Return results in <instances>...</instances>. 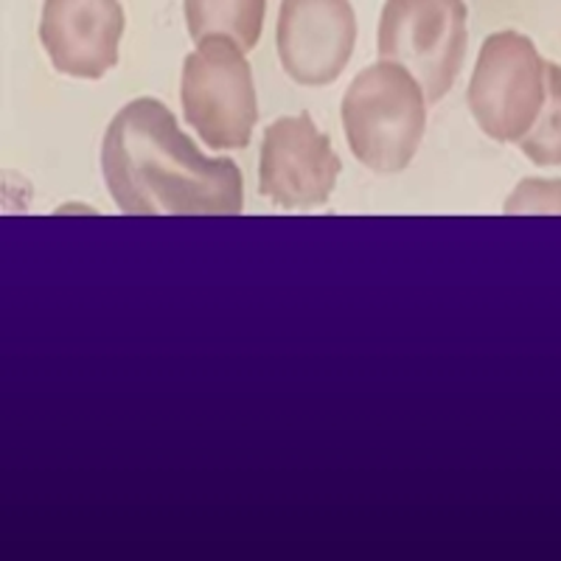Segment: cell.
Masks as SVG:
<instances>
[{
  "instance_id": "cell-1",
  "label": "cell",
  "mask_w": 561,
  "mask_h": 561,
  "mask_svg": "<svg viewBox=\"0 0 561 561\" xmlns=\"http://www.w3.org/2000/svg\"><path fill=\"white\" fill-rule=\"evenodd\" d=\"M110 197L124 214H239L242 172L230 158H205L158 99L118 110L102 147Z\"/></svg>"
},
{
  "instance_id": "cell-2",
  "label": "cell",
  "mask_w": 561,
  "mask_h": 561,
  "mask_svg": "<svg viewBox=\"0 0 561 561\" xmlns=\"http://www.w3.org/2000/svg\"><path fill=\"white\" fill-rule=\"evenodd\" d=\"M427 93L404 65L379 59L348 84L343 129L354 158L377 174L410 167L427 129Z\"/></svg>"
},
{
  "instance_id": "cell-3",
  "label": "cell",
  "mask_w": 561,
  "mask_h": 561,
  "mask_svg": "<svg viewBox=\"0 0 561 561\" xmlns=\"http://www.w3.org/2000/svg\"><path fill=\"white\" fill-rule=\"evenodd\" d=\"M185 122L210 149H244L250 144L259 104L250 62L233 39L205 37L185 57L180 82Z\"/></svg>"
},
{
  "instance_id": "cell-4",
  "label": "cell",
  "mask_w": 561,
  "mask_h": 561,
  "mask_svg": "<svg viewBox=\"0 0 561 561\" xmlns=\"http://www.w3.org/2000/svg\"><path fill=\"white\" fill-rule=\"evenodd\" d=\"M548 99V62L519 32L485 37L469 82V110L489 138L517 144Z\"/></svg>"
},
{
  "instance_id": "cell-5",
  "label": "cell",
  "mask_w": 561,
  "mask_h": 561,
  "mask_svg": "<svg viewBox=\"0 0 561 561\" xmlns=\"http://www.w3.org/2000/svg\"><path fill=\"white\" fill-rule=\"evenodd\" d=\"M466 20L463 0H388L379 20V57L404 65L427 102H438L463 68Z\"/></svg>"
},
{
  "instance_id": "cell-6",
  "label": "cell",
  "mask_w": 561,
  "mask_h": 561,
  "mask_svg": "<svg viewBox=\"0 0 561 561\" xmlns=\"http://www.w3.org/2000/svg\"><path fill=\"white\" fill-rule=\"evenodd\" d=\"M340 158L312 115H284L264 133L259 158V192L280 208H318L329 203Z\"/></svg>"
},
{
  "instance_id": "cell-7",
  "label": "cell",
  "mask_w": 561,
  "mask_h": 561,
  "mask_svg": "<svg viewBox=\"0 0 561 561\" xmlns=\"http://www.w3.org/2000/svg\"><path fill=\"white\" fill-rule=\"evenodd\" d=\"M275 34L287 77L304 88H325L354 54L357 18L348 0H280Z\"/></svg>"
},
{
  "instance_id": "cell-8",
  "label": "cell",
  "mask_w": 561,
  "mask_h": 561,
  "mask_svg": "<svg viewBox=\"0 0 561 561\" xmlns=\"http://www.w3.org/2000/svg\"><path fill=\"white\" fill-rule=\"evenodd\" d=\"M124 9L118 0H45L39 39L51 65L77 79H102L118 62Z\"/></svg>"
},
{
  "instance_id": "cell-9",
  "label": "cell",
  "mask_w": 561,
  "mask_h": 561,
  "mask_svg": "<svg viewBox=\"0 0 561 561\" xmlns=\"http://www.w3.org/2000/svg\"><path fill=\"white\" fill-rule=\"evenodd\" d=\"M267 0H185V23L194 43L228 37L250 51L262 37Z\"/></svg>"
},
{
  "instance_id": "cell-10",
  "label": "cell",
  "mask_w": 561,
  "mask_h": 561,
  "mask_svg": "<svg viewBox=\"0 0 561 561\" xmlns=\"http://www.w3.org/2000/svg\"><path fill=\"white\" fill-rule=\"evenodd\" d=\"M536 167H561V68L548 62V99L534 127L517 140Z\"/></svg>"
},
{
  "instance_id": "cell-11",
  "label": "cell",
  "mask_w": 561,
  "mask_h": 561,
  "mask_svg": "<svg viewBox=\"0 0 561 561\" xmlns=\"http://www.w3.org/2000/svg\"><path fill=\"white\" fill-rule=\"evenodd\" d=\"M505 214H561V180H523L505 199Z\"/></svg>"
}]
</instances>
